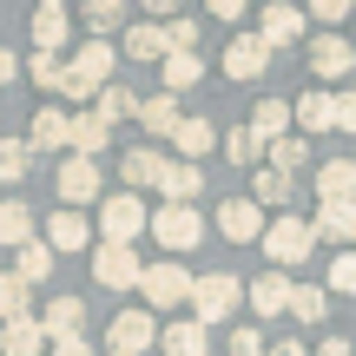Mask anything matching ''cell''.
<instances>
[{
	"mask_svg": "<svg viewBox=\"0 0 356 356\" xmlns=\"http://www.w3.org/2000/svg\"><path fill=\"white\" fill-rule=\"evenodd\" d=\"M113 66H119V47H113V40H86L73 60H60V92H73V99L92 106V92L113 86Z\"/></svg>",
	"mask_w": 356,
	"mask_h": 356,
	"instance_id": "6da1fadb",
	"label": "cell"
},
{
	"mask_svg": "<svg viewBox=\"0 0 356 356\" xmlns=\"http://www.w3.org/2000/svg\"><path fill=\"white\" fill-rule=\"evenodd\" d=\"M191 323H225V317H238V304H244V277H231V270H211V277H191Z\"/></svg>",
	"mask_w": 356,
	"mask_h": 356,
	"instance_id": "7a4b0ae2",
	"label": "cell"
},
{
	"mask_svg": "<svg viewBox=\"0 0 356 356\" xmlns=\"http://www.w3.org/2000/svg\"><path fill=\"white\" fill-rule=\"evenodd\" d=\"M257 244H264L270 270H297V264H310V251H317V238H310L304 218H277V225H264Z\"/></svg>",
	"mask_w": 356,
	"mask_h": 356,
	"instance_id": "3957f363",
	"label": "cell"
},
{
	"mask_svg": "<svg viewBox=\"0 0 356 356\" xmlns=\"http://www.w3.org/2000/svg\"><path fill=\"white\" fill-rule=\"evenodd\" d=\"M145 231H152L165 251H191V244L204 238V218H198V204H159V211L145 218Z\"/></svg>",
	"mask_w": 356,
	"mask_h": 356,
	"instance_id": "277c9868",
	"label": "cell"
},
{
	"mask_svg": "<svg viewBox=\"0 0 356 356\" xmlns=\"http://www.w3.org/2000/svg\"><path fill=\"white\" fill-rule=\"evenodd\" d=\"M139 291H145V310H178L191 297V270L172 264V257H165V264H145L139 270Z\"/></svg>",
	"mask_w": 356,
	"mask_h": 356,
	"instance_id": "5b68a950",
	"label": "cell"
},
{
	"mask_svg": "<svg viewBox=\"0 0 356 356\" xmlns=\"http://www.w3.org/2000/svg\"><path fill=\"white\" fill-rule=\"evenodd\" d=\"M99 231H106V244H126V251H132V238L145 231V198L113 191V198L99 204Z\"/></svg>",
	"mask_w": 356,
	"mask_h": 356,
	"instance_id": "8992f818",
	"label": "cell"
},
{
	"mask_svg": "<svg viewBox=\"0 0 356 356\" xmlns=\"http://www.w3.org/2000/svg\"><path fill=\"white\" fill-rule=\"evenodd\" d=\"M257 47H264V53H284V47H297V40H304V13H297L291 7V0H270V7L264 13H257Z\"/></svg>",
	"mask_w": 356,
	"mask_h": 356,
	"instance_id": "52a82bcc",
	"label": "cell"
},
{
	"mask_svg": "<svg viewBox=\"0 0 356 356\" xmlns=\"http://www.w3.org/2000/svg\"><path fill=\"white\" fill-rule=\"evenodd\" d=\"M152 343H159L152 310H119V317H113V330H106V350H113V356H145Z\"/></svg>",
	"mask_w": 356,
	"mask_h": 356,
	"instance_id": "ba28073f",
	"label": "cell"
},
{
	"mask_svg": "<svg viewBox=\"0 0 356 356\" xmlns=\"http://www.w3.org/2000/svg\"><path fill=\"white\" fill-rule=\"evenodd\" d=\"M139 257L126 251V244H99L92 251V284H106V291H139Z\"/></svg>",
	"mask_w": 356,
	"mask_h": 356,
	"instance_id": "9c48e42d",
	"label": "cell"
},
{
	"mask_svg": "<svg viewBox=\"0 0 356 356\" xmlns=\"http://www.w3.org/2000/svg\"><path fill=\"white\" fill-rule=\"evenodd\" d=\"M304 66H310V73H323V79H350L356 73V53H350L343 33H317L304 47Z\"/></svg>",
	"mask_w": 356,
	"mask_h": 356,
	"instance_id": "30bf717a",
	"label": "cell"
},
{
	"mask_svg": "<svg viewBox=\"0 0 356 356\" xmlns=\"http://www.w3.org/2000/svg\"><path fill=\"white\" fill-rule=\"evenodd\" d=\"M33 323H40L47 343H73V337H86V304H79V297H53Z\"/></svg>",
	"mask_w": 356,
	"mask_h": 356,
	"instance_id": "8fae6325",
	"label": "cell"
},
{
	"mask_svg": "<svg viewBox=\"0 0 356 356\" xmlns=\"http://www.w3.org/2000/svg\"><path fill=\"white\" fill-rule=\"evenodd\" d=\"M60 198H66V211H79V204H92L99 198V159H73L66 152V165H60Z\"/></svg>",
	"mask_w": 356,
	"mask_h": 356,
	"instance_id": "7c38bea8",
	"label": "cell"
},
{
	"mask_svg": "<svg viewBox=\"0 0 356 356\" xmlns=\"http://www.w3.org/2000/svg\"><path fill=\"white\" fill-rule=\"evenodd\" d=\"M119 178H126L132 198H139V191H159V178H165V152H159V145H132V152L119 159Z\"/></svg>",
	"mask_w": 356,
	"mask_h": 356,
	"instance_id": "4fadbf2b",
	"label": "cell"
},
{
	"mask_svg": "<svg viewBox=\"0 0 356 356\" xmlns=\"http://www.w3.org/2000/svg\"><path fill=\"white\" fill-rule=\"evenodd\" d=\"M66 33H73V13H66L60 0H40L33 7V53H53V60H60Z\"/></svg>",
	"mask_w": 356,
	"mask_h": 356,
	"instance_id": "5bb4252c",
	"label": "cell"
},
{
	"mask_svg": "<svg viewBox=\"0 0 356 356\" xmlns=\"http://www.w3.org/2000/svg\"><path fill=\"white\" fill-rule=\"evenodd\" d=\"M218 231H225L231 244H257L264 238V211H257L251 198H225L218 204Z\"/></svg>",
	"mask_w": 356,
	"mask_h": 356,
	"instance_id": "9a60e30c",
	"label": "cell"
},
{
	"mask_svg": "<svg viewBox=\"0 0 356 356\" xmlns=\"http://www.w3.org/2000/svg\"><path fill=\"white\" fill-rule=\"evenodd\" d=\"M165 145L178 152V165H198V159H204V152L218 145V126H211V119H178Z\"/></svg>",
	"mask_w": 356,
	"mask_h": 356,
	"instance_id": "2e32d148",
	"label": "cell"
},
{
	"mask_svg": "<svg viewBox=\"0 0 356 356\" xmlns=\"http://www.w3.org/2000/svg\"><path fill=\"white\" fill-rule=\"evenodd\" d=\"M132 119L145 126V139H172V126H178L185 113H178L172 92H145V99H132Z\"/></svg>",
	"mask_w": 356,
	"mask_h": 356,
	"instance_id": "e0dca14e",
	"label": "cell"
},
{
	"mask_svg": "<svg viewBox=\"0 0 356 356\" xmlns=\"http://www.w3.org/2000/svg\"><path fill=\"white\" fill-rule=\"evenodd\" d=\"M40 244H47L53 257H60V251H86V244H92V225H86L79 211H66V204H60V211L47 218V238H40Z\"/></svg>",
	"mask_w": 356,
	"mask_h": 356,
	"instance_id": "ac0fdd59",
	"label": "cell"
},
{
	"mask_svg": "<svg viewBox=\"0 0 356 356\" xmlns=\"http://www.w3.org/2000/svg\"><path fill=\"white\" fill-rule=\"evenodd\" d=\"M244 297H251L257 317H284V304H291V277H284V270H264V277L244 284Z\"/></svg>",
	"mask_w": 356,
	"mask_h": 356,
	"instance_id": "d6986e66",
	"label": "cell"
},
{
	"mask_svg": "<svg viewBox=\"0 0 356 356\" xmlns=\"http://www.w3.org/2000/svg\"><path fill=\"white\" fill-rule=\"evenodd\" d=\"M26 152H66V113H60V106H40V113H33V132H26Z\"/></svg>",
	"mask_w": 356,
	"mask_h": 356,
	"instance_id": "ffe728a7",
	"label": "cell"
},
{
	"mask_svg": "<svg viewBox=\"0 0 356 356\" xmlns=\"http://www.w3.org/2000/svg\"><path fill=\"white\" fill-rule=\"evenodd\" d=\"M225 73H231V79H264V73H270V53L257 47L251 33H238V40L225 47Z\"/></svg>",
	"mask_w": 356,
	"mask_h": 356,
	"instance_id": "44dd1931",
	"label": "cell"
},
{
	"mask_svg": "<svg viewBox=\"0 0 356 356\" xmlns=\"http://www.w3.org/2000/svg\"><path fill=\"white\" fill-rule=\"evenodd\" d=\"M310 238H330L337 251H350V244H356V204H317Z\"/></svg>",
	"mask_w": 356,
	"mask_h": 356,
	"instance_id": "7402d4cb",
	"label": "cell"
},
{
	"mask_svg": "<svg viewBox=\"0 0 356 356\" xmlns=\"http://www.w3.org/2000/svg\"><path fill=\"white\" fill-rule=\"evenodd\" d=\"M317 198L323 204H356V165H350V159L317 165Z\"/></svg>",
	"mask_w": 356,
	"mask_h": 356,
	"instance_id": "603a6c76",
	"label": "cell"
},
{
	"mask_svg": "<svg viewBox=\"0 0 356 356\" xmlns=\"http://www.w3.org/2000/svg\"><path fill=\"white\" fill-rule=\"evenodd\" d=\"M264 159H270L264 172H277V178H291V185H297V172L310 165V145L297 139V132H284V139H270V145H264Z\"/></svg>",
	"mask_w": 356,
	"mask_h": 356,
	"instance_id": "cb8c5ba5",
	"label": "cell"
},
{
	"mask_svg": "<svg viewBox=\"0 0 356 356\" xmlns=\"http://www.w3.org/2000/svg\"><path fill=\"white\" fill-rule=\"evenodd\" d=\"M159 350H165V356H204V350H211V330L191 323V317H178L172 330H159Z\"/></svg>",
	"mask_w": 356,
	"mask_h": 356,
	"instance_id": "d4e9b609",
	"label": "cell"
},
{
	"mask_svg": "<svg viewBox=\"0 0 356 356\" xmlns=\"http://www.w3.org/2000/svg\"><path fill=\"white\" fill-rule=\"evenodd\" d=\"M106 139H113V132H106L92 113L66 119V152H73V159H99V152H106Z\"/></svg>",
	"mask_w": 356,
	"mask_h": 356,
	"instance_id": "484cf974",
	"label": "cell"
},
{
	"mask_svg": "<svg viewBox=\"0 0 356 356\" xmlns=\"http://www.w3.org/2000/svg\"><path fill=\"white\" fill-rule=\"evenodd\" d=\"M159 191H165V204H198L204 172H198V165H178V159H165V178H159Z\"/></svg>",
	"mask_w": 356,
	"mask_h": 356,
	"instance_id": "4316f807",
	"label": "cell"
},
{
	"mask_svg": "<svg viewBox=\"0 0 356 356\" xmlns=\"http://www.w3.org/2000/svg\"><path fill=\"white\" fill-rule=\"evenodd\" d=\"M13 277H20L26 291H33V284H47V277H53V251H47L40 238H26L20 251H13Z\"/></svg>",
	"mask_w": 356,
	"mask_h": 356,
	"instance_id": "83f0119b",
	"label": "cell"
},
{
	"mask_svg": "<svg viewBox=\"0 0 356 356\" xmlns=\"http://www.w3.org/2000/svg\"><path fill=\"white\" fill-rule=\"evenodd\" d=\"M40 350H47V337H40V323H33V317L0 323V356H40Z\"/></svg>",
	"mask_w": 356,
	"mask_h": 356,
	"instance_id": "f1b7e54d",
	"label": "cell"
},
{
	"mask_svg": "<svg viewBox=\"0 0 356 356\" xmlns=\"http://www.w3.org/2000/svg\"><path fill=\"white\" fill-rule=\"evenodd\" d=\"M291 132L304 139V132H330V92H304V99L291 106Z\"/></svg>",
	"mask_w": 356,
	"mask_h": 356,
	"instance_id": "f546056e",
	"label": "cell"
},
{
	"mask_svg": "<svg viewBox=\"0 0 356 356\" xmlns=\"http://www.w3.org/2000/svg\"><path fill=\"white\" fill-rule=\"evenodd\" d=\"M284 132H291V106H284V99H257V113H251V139L270 145V139H284Z\"/></svg>",
	"mask_w": 356,
	"mask_h": 356,
	"instance_id": "4dcf8cb0",
	"label": "cell"
},
{
	"mask_svg": "<svg viewBox=\"0 0 356 356\" xmlns=\"http://www.w3.org/2000/svg\"><path fill=\"white\" fill-rule=\"evenodd\" d=\"M159 73H165V92L178 99V92H191V86H198V73H204V66H198V53H165V60H159Z\"/></svg>",
	"mask_w": 356,
	"mask_h": 356,
	"instance_id": "1f68e13d",
	"label": "cell"
},
{
	"mask_svg": "<svg viewBox=\"0 0 356 356\" xmlns=\"http://www.w3.org/2000/svg\"><path fill=\"white\" fill-rule=\"evenodd\" d=\"M26 238H33V211H26L20 198H7V204H0V244H7V251H20Z\"/></svg>",
	"mask_w": 356,
	"mask_h": 356,
	"instance_id": "d6a6232c",
	"label": "cell"
},
{
	"mask_svg": "<svg viewBox=\"0 0 356 356\" xmlns=\"http://www.w3.org/2000/svg\"><path fill=\"white\" fill-rule=\"evenodd\" d=\"M291 178H277V172H264V165H257L251 172V204H257V211H270V204H291Z\"/></svg>",
	"mask_w": 356,
	"mask_h": 356,
	"instance_id": "836d02e7",
	"label": "cell"
},
{
	"mask_svg": "<svg viewBox=\"0 0 356 356\" xmlns=\"http://www.w3.org/2000/svg\"><path fill=\"white\" fill-rule=\"evenodd\" d=\"M13 317H33V291L13 270H0V323H13Z\"/></svg>",
	"mask_w": 356,
	"mask_h": 356,
	"instance_id": "e575fe53",
	"label": "cell"
},
{
	"mask_svg": "<svg viewBox=\"0 0 356 356\" xmlns=\"http://www.w3.org/2000/svg\"><path fill=\"white\" fill-rule=\"evenodd\" d=\"M126 53L132 60H165V33H159L152 20H132L126 26Z\"/></svg>",
	"mask_w": 356,
	"mask_h": 356,
	"instance_id": "d590c367",
	"label": "cell"
},
{
	"mask_svg": "<svg viewBox=\"0 0 356 356\" xmlns=\"http://www.w3.org/2000/svg\"><path fill=\"white\" fill-rule=\"evenodd\" d=\"M284 310H291L297 323H323V310H330V297H323L317 284H291V304H284Z\"/></svg>",
	"mask_w": 356,
	"mask_h": 356,
	"instance_id": "8d00e7d4",
	"label": "cell"
},
{
	"mask_svg": "<svg viewBox=\"0 0 356 356\" xmlns=\"http://www.w3.org/2000/svg\"><path fill=\"white\" fill-rule=\"evenodd\" d=\"M79 20L92 26V40H106V33H119V26H126V7H119V0H92Z\"/></svg>",
	"mask_w": 356,
	"mask_h": 356,
	"instance_id": "74e56055",
	"label": "cell"
},
{
	"mask_svg": "<svg viewBox=\"0 0 356 356\" xmlns=\"http://www.w3.org/2000/svg\"><path fill=\"white\" fill-rule=\"evenodd\" d=\"M26 172H33V152L20 139H0V185H20Z\"/></svg>",
	"mask_w": 356,
	"mask_h": 356,
	"instance_id": "f35d334b",
	"label": "cell"
},
{
	"mask_svg": "<svg viewBox=\"0 0 356 356\" xmlns=\"http://www.w3.org/2000/svg\"><path fill=\"white\" fill-rule=\"evenodd\" d=\"M317 291H323V297H330V291H337V297H356V257H350V251L330 257V277H323Z\"/></svg>",
	"mask_w": 356,
	"mask_h": 356,
	"instance_id": "ab89813d",
	"label": "cell"
},
{
	"mask_svg": "<svg viewBox=\"0 0 356 356\" xmlns=\"http://www.w3.org/2000/svg\"><path fill=\"white\" fill-rule=\"evenodd\" d=\"M225 152H231V165H251V172H257V159H264V145L251 139V126H231V132H225Z\"/></svg>",
	"mask_w": 356,
	"mask_h": 356,
	"instance_id": "60d3db41",
	"label": "cell"
},
{
	"mask_svg": "<svg viewBox=\"0 0 356 356\" xmlns=\"http://www.w3.org/2000/svg\"><path fill=\"white\" fill-rule=\"evenodd\" d=\"M26 79H33L40 92H60V60H53V53H33V60H26Z\"/></svg>",
	"mask_w": 356,
	"mask_h": 356,
	"instance_id": "b9f144b4",
	"label": "cell"
},
{
	"mask_svg": "<svg viewBox=\"0 0 356 356\" xmlns=\"http://www.w3.org/2000/svg\"><path fill=\"white\" fill-rule=\"evenodd\" d=\"M330 132H356V92H330Z\"/></svg>",
	"mask_w": 356,
	"mask_h": 356,
	"instance_id": "7bdbcfd3",
	"label": "cell"
},
{
	"mask_svg": "<svg viewBox=\"0 0 356 356\" xmlns=\"http://www.w3.org/2000/svg\"><path fill=\"white\" fill-rule=\"evenodd\" d=\"M231 356H264V330H251V323L231 330Z\"/></svg>",
	"mask_w": 356,
	"mask_h": 356,
	"instance_id": "ee69618b",
	"label": "cell"
},
{
	"mask_svg": "<svg viewBox=\"0 0 356 356\" xmlns=\"http://www.w3.org/2000/svg\"><path fill=\"white\" fill-rule=\"evenodd\" d=\"M317 356H350V337H323V343H317Z\"/></svg>",
	"mask_w": 356,
	"mask_h": 356,
	"instance_id": "f6af8a7d",
	"label": "cell"
},
{
	"mask_svg": "<svg viewBox=\"0 0 356 356\" xmlns=\"http://www.w3.org/2000/svg\"><path fill=\"white\" fill-rule=\"evenodd\" d=\"M264 356H304V343H297V337H277V343H270Z\"/></svg>",
	"mask_w": 356,
	"mask_h": 356,
	"instance_id": "bcb514c9",
	"label": "cell"
},
{
	"mask_svg": "<svg viewBox=\"0 0 356 356\" xmlns=\"http://www.w3.org/2000/svg\"><path fill=\"white\" fill-rule=\"evenodd\" d=\"M53 356H92V343H86V337H73V343H53Z\"/></svg>",
	"mask_w": 356,
	"mask_h": 356,
	"instance_id": "7dc6e473",
	"label": "cell"
},
{
	"mask_svg": "<svg viewBox=\"0 0 356 356\" xmlns=\"http://www.w3.org/2000/svg\"><path fill=\"white\" fill-rule=\"evenodd\" d=\"M13 73H20V60H13V53H7V47H0V86H7V79H13Z\"/></svg>",
	"mask_w": 356,
	"mask_h": 356,
	"instance_id": "c3c4849f",
	"label": "cell"
}]
</instances>
